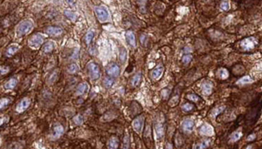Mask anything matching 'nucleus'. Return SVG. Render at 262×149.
<instances>
[{
    "label": "nucleus",
    "instance_id": "6e6552de",
    "mask_svg": "<svg viewBox=\"0 0 262 149\" xmlns=\"http://www.w3.org/2000/svg\"><path fill=\"white\" fill-rule=\"evenodd\" d=\"M143 122H144V119H143V116H138L137 118H136L133 122H132V126L134 130L136 132V133H141L142 132V126H143Z\"/></svg>",
    "mask_w": 262,
    "mask_h": 149
},
{
    "label": "nucleus",
    "instance_id": "ea45409f",
    "mask_svg": "<svg viewBox=\"0 0 262 149\" xmlns=\"http://www.w3.org/2000/svg\"><path fill=\"white\" fill-rule=\"evenodd\" d=\"M138 3H139L140 6H141L142 8H144V7H145V5H146V3H147V0H138Z\"/></svg>",
    "mask_w": 262,
    "mask_h": 149
},
{
    "label": "nucleus",
    "instance_id": "f704fd0d",
    "mask_svg": "<svg viewBox=\"0 0 262 149\" xmlns=\"http://www.w3.org/2000/svg\"><path fill=\"white\" fill-rule=\"evenodd\" d=\"M77 70H78V66L75 65V64H72V65H70L68 68V72L69 73H74L77 72Z\"/></svg>",
    "mask_w": 262,
    "mask_h": 149
},
{
    "label": "nucleus",
    "instance_id": "c756f323",
    "mask_svg": "<svg viewBox=\"0 0 262 149\" xmlns=\"http://www.w3.org/2000/svg\"><path fill=\"white\" fill-rule=\"evenodd\" d=\"M94 35H95V33H94V32H92V31H89V32H86V36H85V41H86V43L88 45V44H90V42L92 41V39H93V38H94Z\"/></svg>",
    "mask_w": 262,
    "mask_h": 149
},
{
    "label": "nucleus",
    "instance_id": "4c0bfd02",
    "mask_svg": "<svg viewBox=\"0 0 262 149\" xmlns=\"http://www.w3.org/2000/svg\"><path fill=\"white\" fill-rule=\"evenodd\" d=\"M229 3L227 1H223L221 4H220V8L224 11H228L229 10Z\"/></svg>",
    "mask_w": 262,
    "mask_h": 149
},
{
    "label": "nucleus",
    "instance_id": "4be33fe9",
    "mask_svg": "<svg viewBox=\"0 0 262 149\" xmlns=\"http://www.w3.org/2000/svg\"><path fill=\"white\" fill-rule=\"evenodd\" d=\"M17 84H18V80H17L16 79H9V80L5 83V87L6 89H8V90H12V89H14V88L16 87Z\"/></svg>",
    "mask_w": 262,
    "mask_h": 149
},
{
    "label": "nucleus",
    "instance_id": "dca6fc26",
    "mask_svg": "<svg viewBox=\"0 0 262 149\" xmlns=\"http://www.w3.org/2000/svg\"><path fill=\"white\" fill-rule=\"evenodd\" d=\"M118 146H119V141L116 137H112L109 139V140L107 142V148L115 149V148H118Z\"/></svg>",
    "mask_w": 262,
    "mask_h": 149
},
{
    "label": "nucleus",
    "instance_id": "a211bd4d",
    "mask_svg": "<svg viewBox=\"0 0 262 149\" xmlns=\"http://www.w3.org/2000/svg\"><path fill=\"white\" fill-rule=\"evenodd\" d=\"M253 80L249 77V76H244V77H242V78H240L237 82H236V84L237 85H239V86H242V85H248V84H251V83H253Z\"/></svg>",
    "mask_w": 262,
    "mask_h": 149
},
{
    "label": "nucleus",
    "instance_id": "473e14b6",
    "mask_svg": "<svg viewBox=\"0 0 262 149\" xmlns=\"http://www.w3.org/2000/svg\"><path fill=\"white\" fill-rule=\"evenodd\" d=\"M127 57V51L124 48H122L120 52H119V58L122 62H124Z\"/></svg>",
    "mask_w": 262,
    "mask_h": 149
},
{
    "label": "nucleus",
    "instance_id": "37998d69",
    "mask_svg": "<svg viewBox=\"0 0 262 149\" xmlns=\"http://www.w3.org/2000/svg\"><path fill=\"white\" fill-rule=\"evenodd\" d=\"M255 139V134H253V135H250V136H248V138H247V140H253Z\"/></svg>",
    "mask_w": 262,
    "mask_h": 149
},
{
    "label": "nucleus",
    "instance_id": "5701e85b",
    "mask_svg": "<svg viewBox=\"0 0 262 149\" xmlns=\"http://www.w3.org/2000/svg\"><path fill=\"white\" fill-rule=\"evenodd\" d=\"M211 144V140L210 139H205V140H203L202 141L199 142L195 146L196 148H199V149H203V148H207Z\"/></svg>",
    "mask_w": 262,
    "mask_h": 149
},
{
    "label": "nucleus",
    "instance_id": "a18cd8bd",
    "mask_svg": "<svg viewBox=\"0 0 262 149\" xmlns=\"http://www.w3.org/2000/svg\"><path fill=\"white\" fill-rule=\"evenodd\" d=\"M67 2L69 3V4H73L74 3V0H67Z\"/></svg>",
    "mask_w": 262,
    "mask_h": 149
},
{
    "label": "nucleus",
    "instance_id": "393cba45",
    "mask_svg": "<svg viewBox=\"0 0 262 149\" xmlns=\"http://www.w3.org/2000/svg\"><path fill=\"white\" fill-rule=\"evenodd\" d=\"M241 136H242V133L240 131H236V132L232 133V134L230 137V142L233 143V142L238 141L240 138H241Z\"/></svg>",
    "mask_w": 262,
    "mask_h": 149
},
{
    "label": "nucleus",
    "instance_id": "aec40b11",
    "mask_svg": "<svg viewBox=\"0 0 262 149\" xmlns=\"http://www.w3.org/2000/svg\"><path fill=\"white\" fill-rule=\"evenodd\" d=\"M87 90V85L86 83H80L79 86L77 87V89H76V95L80 96V95H82L86 93V91Z\"/></svg>",
    "mask_w": 262,
    "mask_h": 149
},
{
    "label": "nucleus",
    "instance_id": "72a5a7b5",
    "mask_svg": "<svg viewBox=\"0 0 262 149\" xmlns=\"http://www.w3.org/2000/svg\"><path fill=\"white\" fill-rule=\"evenodd\" d=\"M192 109H193V105L190 104V103H186L182 106V110L184 111V112H189Z\"/></svg>",
    "mask_w": 262,
    "mask_h": 149
},
{
    "label": "nucleus",
    "instance_id": "f257e3e1",
    "mask_svg": "<svg viewBox=\"0 0 262 149\" xmlns=\"http://www.w3.org/2000/svg\"><path fill=\"white\" fill-rule=\"evenodd\" d=\"M32 23L29 20H26L24 22L20 23L18 27H17V30H16V34L18 36V37H21V36H24L27 33H29L32 30Z\"/></svg>",
    "mask_w": 262,
    "mask_h": 149
},
{
    "label": "nucleus",
    "instance_id": "c9c22d12",
    "mask_svg": "<svg viewBox=\"0 0 262 149\" xmlns=\"http://www.w3.org/2000/svg\"><path fill=\"white\" fill-rule=\"evenodd\" d=\"M191 58H192L191 55H190V54H185V55H184L183 58H182V62L184 63V64H188V63L190 62Z\"/></svg>",
    "mask_w": 262,
    "mask_h": 149
},
{
    "label": "nucleus",
    "instance_id": "39448f33",
    "mask_svg": "<svg viewBox=\"0 0 262 149\" xmlns=\"http://www.w3.org/2000/svg\"><path fill=\"white\" fill-rule=\"evenodd\" d=\"M199 134L204 136H212L214 135V129L213 127L208 124V123H204L200 127H199Z\"/></svg>",
    "mask_w": 262,
    "mask_h": 149
},
{
    "label": "nucleus",
    "instance_id": "9b49d317",
    "mask_svg": "<svg viewBox=\"0 0 262 149\" xmlns=\"http://www.w3.org/2000/svg\"><path fill=\"white\" fill-rule=\"evenodd\" d=\"M125 38H126V40L128 43L133 47H136V37H135V34L133 32L131 31H128L126 32L125 33Z\"/></svg>",
    "mask_w": 262,
    "mask_h": 149
},
{
    "label": "nucleus",
    "instance_id": "79ce46f5",
    "mask_svg": "<svg viewBox=\"0 0 262 149\" xmlns=\"http://www.w3.org/2000/svg\"><path fill=\"white\" fill-rule=\"evenodd\" d=\"M145 39H147L146 35L142 34V35L141 36V38H140V40H141V42H142V44H143V43H144V42H145Z\"/></svg>",
    "mask_w": 262,
    "mask_h": 149
},
{
    "label": "nucleus",
    "instance_id": "2eb2a0df",
    "mask_svg": "<svg viewBox=\"0 0 262 149\" xmlns=\"http://www.w3.org/2000/svg\"><path fill=\"white\" fill-rule=\"evenodd\" d=\"M216 75L218 79H226L229 77V72L226 68H220V69H218L217 71Z\"/></svg>",
    "mask_w": 262,
    "mask_h": 149
},
{
    "label": "nucleus",
    "instance_id": "f3484780",
    "mask_svg": "<svg viewBox=\"0 0 262 149\" xmlns=\"http://www.w3.org/2000/svg\"><path fill=\"white\" fill-rule=\"evenodd\" d=\"M141 79H142V73L141 72H138V73L135 74L133 76V78L131 79V81H130L131 86H132L133 87H137L139 85V83H140V81H141Z\"/></svg>",
    "mask_w": 262,
    "mask_h": 149
},
{
    "label": "nucleus",
    "instance_id": "9d476101",
    "mask_svg": "<svg viewBox=\"0 0 262 149\" xmlns=\"http://www.w3.org/2000/svg\"><path fill=\"white\" fill-rule=\"evenodd\" d=\"M194 126H195L194 121H193L191 119H189V118L185 119L183 121V123H182L183 130H184V132H187V133H190V132L193 131V129H194Z\"/></svg>",
    "mask_w": 262,
    "mask_h": 149
},
{
    "label": "nucleus",
    "instance_id": "a19ab883",
    "mask_svg": "<svg viewBox=\"0 0 262 149\" xmlns=\"http://www.w3.org/2000/svg\"><path fill=\"white\" fill-rule=\"evenodd\" d=\"M128 146H129V144H128V137H125V138H124V145H123V147L128 148Z\"/></svg>",
    "mask_w": 262,
    "mask_h": 149
},
{
    "label": "nucleus",
    "instance_id": "7ed1b4c3",
    "mask_svg": "<svg viewBox=\"0 0 262 149\" xmlns=\"http://www.w3.org/2000/svg\"><path fill=\"white\" fill-rule=\"evenodd\" d=\"M255 45H256V40L253 37L245 38L240 42V47H241L244 51L253 50L255 47Z\"/></svg>",
    "mask_w": 262,
    "mask_h": 149
},
{
    "label": "nucleus",
    "instance_id": "423d86ee",
    "mask_svg": "<svg viewBox=\"0 0 262 149\" xmlns=\"http://www.w3.org/2000/svg\"><path fill=\"white\" fill-rule=\"evenodd\" d=\"M107 73L108 76L113 77V78H116L119 76L120 74V68L119 66L115 63H111L109 64L107 67Z\"/></svg>",
    "mask_w": 262,
    "mask_h": 149
},
{
    "label": "nucleus",
    "instance_id": "7c9ffc66",
    "mask_svg": "<svg viewBox=\"0 0 262 149\" xmlns=\"http://www.w3.org/2000/svg\"><path fill=\"white\" fill-rule=\"evenodd\" d=\"M225 106H218V107H217V108H215L212 112H211V115L213 117V118H215L217 115H218L220 113H222L224 110H225Z\"/></svg>",
    "mask_w": 262,
    "mask_h": 149
},
{
    "label": "nucleus",
    "instance_id": "e433bc0d",
    "mask_svg": "<svg viewBox=\"0 0 262 149\" xmlns=\"http://www.w3.org/2000/svg\"><path fill=\"white\" fill-rule=\"evenodd\" d=\"M74 123H75L76 125H81L82 122H83L82 116L80 115V114H78L77 116H75V117L74 118Z\"/></svg>",
    "mask_w": 262,
    "mask_h": 149
},
{
    "label": "nucleus",
    "instance_id": "58836bf2",
    "mask_svg": "<svg viewBox=\"0 0 262 149\" xmlns=\"http://www.w3.org/2000/svg\"><path fill=\"white\" fill-rule=\"evenodd\" d=\"M187 99L191 100V101H198L199 100V96L196 94H189L187 95Z\"/></svg>",
    "mask_w": 262,
    "mask_h": 149
},
{
    "label": "nucleus",
    "instance_id": "c85d7f7f",
    "mask_svg": "<svg viewBox=\"0 0 262 149\" xmlns=\"http://www.w3.org/2000/svg\"><path fill=\"white\" fill-rule=\"evenodd\" d=\"M64 14H65L66 17H67L68 18H69L70 20H72V21H75L76 18H77L76 14L74 13L73 11H64Z\"/></svg>",
    "mask_w": 262,
    "mask_h": 149
},
{
    "label": "nucleus",
    "instance_id": "2f4dec72",
    "mask_svg": "<svg viewBox=\"0 0 262 149\" xmlns=\"http://www.w3.org/2000/svg\"><path fill=\"white\" fill-rule=\"evenodd\" d=\"M10 72V67L7 66H4V65H0V75L3 76L7 74Z\"/></svg>",
    "mask_w": 262,
    "mask_h": 149
},
{
    "label": "nucleus",
    "instance_id": "bb28decb",
    "mask_svg": "<svg viewBox=\"0 0 262 149\" xmlns=\"http://www.w3.org/2000/svg\"><path fill=\"white\" fill-rule=\"evenodd\" d=\"M155 131H156V134H157V137L159 139L163 136V126L160 125V124H157L156 126H155Z\"/></svg>",
    "mask_w": 262,
    "mask_h": 149
},
{
    "label": "nucleus",
    "instance_id": "0eeeda50",
    "mask_svg": "<svg viewBox=\"0 0 262 149\" xmlns=\"http://www.w3.org/2000/svg\"><path fill=\"white\" fill-rule=\"evenodd\" d=\"M30 103H31V101L28 98H24L23 99H21L16 106V112H18L19 113L25 112L29 107Z\"/></svg>",
    "mask_w": 262,
    "mask_h": 149
},
{
    "label": "nucleus",
    "instance_id": "4468645a",
    "mask_svg": "<svg viewBox=\"0 0 262 149\" xmlns=\"http://www.w3.org/2000/svg\"><path fill=\"white\" fill-rule=\"evenodd\" d=\"M163 66H161V65H159V66H157L154 70L152 71V72H151V76H152V78L153 79H158L161 76H162V74H163Z\"/></svg>",
    "mask_w": 262,
    "mask_h": 149
},
{
    "label": "nucleus",
    "instance_id": "f03ea898",
    "mask_svg": "<svg viewBox=\"0 0 262 149\" xmlns=\"http://www.w3.org/2000/svg\"><path fill=\"white\" fill-rule=\"evenodd\" d=\"M87 70H88V74H89V77L91 79L95 80L100 78V75H101L100 67L95 63L90 62L88 65H87Z\"/></svg>",
    "mask_w": 262,
    "mask_h": 149
},
{
    "label": "nucleus",
    "instance_id": "c03bdc74",
    "mask_svg": "<svg viewBox=\"0 0 262 149\" xmlns=\"http://www.w3.org/2000/svg\"><path fill=\"white\" fill-rule=\"evenodd\" d=\"M4 122H5V119H3V118H0V126H2Z\"/></svg>",
    "mask_w": 262,
    "mask_h": 149
},
{
    "label": "nucleus",
    "instance_id": "1a4fd4ad",
    "mask_svg": "<svg viewBox=\"0 0 262 149\" xmlns=\"http://www.w3.org/2000/svg\"><path fill=\"white\" fill-rule=\"evenodd\" d=\"M29 45L32 47H38L43 43V38L39 34H35L32 36L29 39Z\"/></svg>",
    "mask_w": 262,
    "mask_h": 149
},
{
    "label": "nucleus",
    "instance_id": "ddd939ff",
    "mask_svg": "<svg viewBox=\"0 0 262 149\" xmlns=\"http://www.w3.org/2000/svg\"><path fill=\"white\" fill-rule=\"evenodd\" d=\"M46 33L51 36H59L62 33V29L57 26H48L46 29Z\"/></svg>",
    "mask_w": 262,
    "mask_h": 149
},
{
    "label": "nucleus",
    "instance_id": "412c9836",
    "mask_svg": "<svg viewBox=\"0 0 262 149\" xmlns=\"http://www.w3.org/2000/svg\"><path fill=\"white\" fill-rule=\"evenodd\" d=\"M18 45H11L7 48L5 54H6L7 57H11L12 55H14L18 52Z\"/></svg>",
    "mask_w": 262,
    "mask_h": 149
},
{
    "label": "nucleus",
    "instance_id": "f8f14e48",
    "mask_svg": "<svg viewBox=\"0 0 262 149\" xmlns=\"http://www.w3.org/2000/svg\"><path fill=\"white\" fill-rule=\"evenodd\" d=\"M212 88H213V86H212V83L210 82V81H205L202 86H201V89H202V92L205 95H209L212 92Z\"/></svg>",
    "mask_w": 262,
    "mask_h": 149
},
{
    "label": "nucleus",
    "instance_id": "b1692460",
    "mask_svg": "<svg viewBox=\"0 0 262 149\" xmlns=\"http://www.w3.org/2000/svg\"><path fill=\"white\" fill-rule=\"evenodd\" d=\"M64 133V128L61 125H58L53 128V137L54 138H59L61 134Z\"/></svg>",
    "mask_w": 262,
    "mask_h": 149
},
{
    "label": "nucleus",
    "instance_id": "20e7f679",
    "mask_svg": "<svg viewBox=\"0 0 262 149\" xmlns=\"http://www.w3.org/2000/svg\"><path fill=\"white\" fill-rule=\"evenodd\" d=\"M95 14L97 16V18L100 20V22H105L108 19L109 14L108 11L107 10V8H105L104 6H97L95 9Z\"/></svg>",
    "mask_w": 262,
    "mask_h": 149
},
{
    "label": "nucleus",
    "instance_id": "6ab92c4d",
    "mask_svg": "<svg viewBox=\"0 0 262 149\" xmlns=\"http://www.w3.org/2000/svg\"><path fill=\"white\" fill-rule=\"evenodd\" d=\"M53 47H54V46H53V42L48 41V42H47V43H45V44L43 45V46H42V51H43L44 52H45V53H49V52H53Z\"/></svg>",
    "mask_w": 262,
    "mask_h": 149
},
{
    "label": "nucleus",
    "instance_id": "a878e982",
    "mask_svg": "<svg viewBox=\"0 0 262 149\" xmlns=\"http://www.w3.org/2000/svg\"><path fill=\"white\" fill-rule=\"evenodd\" d=\"M114 84V79L110 77H107L103 80V85L106 88H110Z\"/></svg>",
    "mask_w": 262,
    "mask_h": 149
},
{
    "label": "nucleus",
    "instance_id": "cd10ccee",
    "mask_svg": "<svg viewBox=\"0 0 262 149\" xmlns=\"http://www.w3.org/2000/svg\"><path fill=\"white\" fill-rule=\"evenodd\" d=\"M11 103V99L9 98H3L0 99V110L5 108L6 105H8Z\"/></svg>",
    "mask_w": 262,
    "mask_h": 149
}]
</instances>
